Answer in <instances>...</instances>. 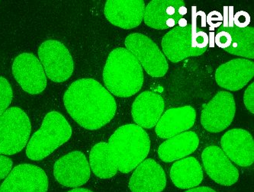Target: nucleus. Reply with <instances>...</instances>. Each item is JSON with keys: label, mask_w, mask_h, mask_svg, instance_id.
<instances>
[{"label": "nucleus", "mask_w": 254, "mask_h": 192, "mask_svg": "<svg viewBox=\"0 0 254 192\" xmlns=\"http://www.w3.org/2000/svg\"><path fill=\"white\" fill-rule=\"evenodd\" d=\"M145 4L143 0H109L105 5V16L113 25L132 29L141 23Z\"/></svg>", "instance_id": "nucleus-15"}, {"label": "nucleus", "mask_w": 254, "mask_h": 192, "mask_svg": "<svg viewBox=\"0 0 254 192\" xmlns=\"http://www.w3.org/2000/svg\"><path fill=\"white\" fill-rule=\"evenodd\" d=\"M12 89L6 79L0 76V116L8 109L12 100Z\"/></svg>", "instance_id": "nucleus-25"}, {"label": "nucleus", "mask_w": 254, "mask_h": 192, "mask_svg": "<svg viewBox=\"0 0 254 192\" xmlns=\"http://www.w3.org/2000/svg\"><path fill=\"white\" fill-rule=\"evenodd\" d=\"M71 135L72 128L64 117L58 112H49L41 128L30 139L27 156L35 161L42 160L67 142Z\"/></svg>", "instance_id": "nucleus-4"}, {"label": "nucleus", "mask_w": 254, "mask_h": 192, "mask_svg": "<svg viewBox=\"0 0 254 192\" xmlns=\"http://www.w3.org/2000/svg\"><path fill=\"white\" fill-rule=\"evenodd\" d=\"M198 143L199 139L195 132H184L162 143L158 149V155L163 161L171 163L194 153Z\"/></svg>", "instance_id": "nucleus-21"}, {"label": "nucleus", "mask_w": 254, "mask_h": 192, "mask_svg": "<svg viewBox=\"0 0 254 192\" xmlns=\"http://www.w3.org/2000/svg\"><path fill=\"white\" fill-rule=\"evenodd\" d=\"M66 111L87 130H98L116 115L117 105L110 92L93 79H80L69 85L64 95Z\"/></svg>", "instance_id": "nucleus-1"}, {"label": "nucleus", "mask_w": 254, "mask_h": 192, "mask_svg": "<svg viewBox=\"0 0 254 192\" xmlns=\"http://www.w3.org/2000/svg\"><path fill=\"white\" fill-rule=\"evenodd\" d=\"M67 192H93L92 191L86 189H74Z\"/></svg>", "instance_id": "nucleus-31"}, {"label": "nucleus", "mask_w": 254, "mask_h": 192, "mask_svg": "<svg viewBox=\"0 0 254 192\" xmlns=\"http://www.w3.org/2000/svg\"><path fill=\"white\" fill-rule=\"evenodd\" d=\"M187 8L183 0H153L144 9V22L150 28L166 30L188 26L184 15Z\"/></svg>", "instance_id": "nucleus-8"}, {"label": "nucleus", "mask_w": 254, "mask_h": 192, "mask_svg": "<svg viewBox=\"0 0 254 192\" xmlns=\"http://www.w3.org/2000/svg\"><path fill=\"white\" fill-rule=\"evenodd\" d=\"M113 163L121 173H130L144 161L150 151L147 132L135 125L118 128L108 143Z\"/></svg>", "instance_id": "nucleus-3"}, {"label": "nucleus", "mask_w": 254, "mask_h": 192, "mask_svg": "<svg viewBox=\"0 0 254 192\" xmlns=\"http://www.w3.org/2000/svg\"><path fill=\"white\" fill-rule=\"evenodd\" d=\"M166 185L164 169L154 159H147L136 168L129 182V189L132 192H161Z\"/></svg>", "instance_id": "nucleus-17"}, {"label": "nucleus", "mask_w": 254, "mask_h": 192, "mask_svg": "<svg viewBox=\"0 0 254 192\" xmlns=\"http://www.w3.org/2000/svg\"><path fill=\"white\" fill-rule=\"evenodd\" d=\"M170 178L179 189H190L202 182V168L195 158H186L172 166Z\"/></svg>", "instance_id": "nucleus-22"}, {"label": "nucleus", "mask_w": 254, "mask_h": 192, "mask_svg": "<svg viewBox=\"0 0 254 192\" xmlns=\"http://www.w3.org/2000/svg\"><path fill=\"white\" fill-rule=\"evenodd\" d=\"M39 61L45 75L55 82L67 80L74 70L73 58L67 48L60 41L48 40L38 48Z\"/></svg>", "instance_id": "nucleus-6"}, {"label": "nucleus", "mask_w": 254, "mask_h": 192, "mask_svg": "<svg viewBox=\"0 0 254 192\" xmlns=\"http://www.w3.org/2000/svg\"><path fill=\"white\" fill-rule=\"evenodd\" d=\"M251 16L248 12L245 11H240L237 12L235 16L233 18V21L237 25V28H245L248 27V25L251 23Z\"/></svg>", "instance_id": "nucleus-28"}, {"label": "nucleus", "mask_w": 254, "mask_h": 192, "mask_svg": "<svg viewBox=\"0 0 254 192\" xmlns=\"http://www.w3.org/2000/svg\"><path fill=\"white\" fill-rule=\"evenodd\" d=\"M12 73L22 89L31 95L41 93L46 88L43 66L33 54L23 53L17 56L12 64Z\"/></svg>", "instance_id": "nucleus-10"}, {"label": "nucleus", "mask_w": 254, "mask_h": 192, "mask_svg": "<svg viewBox=\"0 0 254 192\" xmlns=\"http://www.w3.org/2000/svg\"><path fill=\"white\" fill-rule=\"evenodd\" d=\"M32 131L29 118L22 109L12 107L0 116V154L22 151Z\"/></svg>", "instance_id": "nucleus-5"}, {"label": "nucleus", "mask_w": 254, "mask_h": 192, "mask_svg": "<svg viewBox=\"0 0 254 192\" xmlns=\"http://www.w3.org/2000/svg\"><path fill=\"white\" fill-rule=\"evenodd\" d=\"M196 28L192 27H176L164 35L162 48L170 61L178 63L190 57L203 55L207 48L199 49L195 42Z\"/></svg>", "instance_id": "nucleus-12"}, {"label": "nucleus", "mask_w": 254, "mask_h": 192, "mask_svg": "<svg viewBox=\"0 0 254 192\" xmlns=\"http://www.w3.org/2000/svg\"><path fill=\"white\" fill-rule=\"evenodd\" d=\"M89 163L93 173L100 179H110L118 172L111 157L108 143L105 142L97 143L91 149Z\"/></svg>", "instance_id": "nucleus-23"}, {"label": "nucleus", "mask_w": 254, "mask_h": 192, "mask_svg": "<svg viewBox=\"0 0 254 192\" xmlns=\"http://www.w3.org/2000/svg\"><path fill=\"white\" fill-rule=\"evenodd\" d=\"M254 64L249 60L235 59L217 69L215 79L221 87L231 91L243 89L253 79Z\"/></svg>", "instance_id": "nucleus-18"}, {"label": "nucleus", "mask_w": 254, "mask_h": 192, "mask_svg": "<svg viewBox=\"0 0 254 192\" xmlns=\"http://www.w3.org/2000/svg\"><path fill=\"white\" fill-rule=\"evenodd\" d=\"M245 106L247 109L251 113H254V83L252 82L249 87L245 91V96H244Z\"/></svg>", "instance_id": "nucleus-29"}, {"label": "nucleus", "mask_w": 254, "mask_h": 192, "mask_svg": "<svg viewBox=\"0 0 254 192\" xmlns=\"http://www.w3.org/2000/svg\"><path fill=\"white\" fill-rule=\"evenodd\" d=\"M126 47L152 77H163L166 75L168 63L151 39L142 34L133 33L126 38Z\"/></svg>", "instance_id": "nucleus-7"}, {"label": "nucleus", "mask_w": 254, "mask_h": 192, "mask_svg": "<svg viewBox=\"0 0 254 192\" xmlns=\"http://www.w3.org/2000/svg\"><path fill=\"white\" fill-rule=\"evenodd\" d=\"M54 174L62 186L80 187L90 178V166L82 152L73 151L60 158L55 163Z\"/></svg>", "instance_id": "nucleus-13"}, {"label": "nucleus", "mask_w": 254, "mask_h": 192, "mask_svg": "<svg viewBox=\"0 0 254 192\" xmlns=\"http://www.w3.org/2000/svg\"><path fill=\"white\" fill-rule=\"evenodd\" d=\"M48 189L46 173L31 164L15 166L0 186V192H47Z\"/></svg>", "instance_id": "nucleus-11"}, {"label": "nucleus", "mask_w": 254, "mask_h": 192, "mask_svg": "<svg viewBox=\"0 0 254 192\" xmlns=\"http://www.w3.org/2000/svg\"><path fill=\"white\" fill-rule=\"evenodd\" d=\"M222 150L230 159L241 166H249L254 161V141L251 133L243 129H232L223 135Z\"/></svg>", "instance_id": "nucleus-16"}, {"label": "nucleus", "mask_w": 254, "mask_h": 192, "mask_svg": "<svg viewBox=\"0 0 254 192\" xmlns=\"http://www.w3.org/2000/svg\"><path fill=\"white\" fill-rule=\"evenodd\" d=\"M215 42L217 46L219 47L220 48L226 49L229 48L231 44V35L226 31H219L215 35Z\"/></svg>", "instance_id": "nucleus-27"}, {"label": "nucleus", "mask_w": 254, "mask_h": 192, "mask_svg": "<svg viewBox=\"0 0 254 192\" xmlns=\"http://www.w3.org/2000/svg\"><path fill=\"white\" fill-rule=\"evenodd\" d=\"M196 112L191 106L168 109L160 118L155 131L160 138H171L189 130L194 125Z\"/></svg>", "instance_id": "nucleus-19"}, {"label": "nucleus", "mask_w": 254, "mask_h": 192, "mask_svg": "<svg viewBox=\"0 0 254 192\" xmlns=\"http://www.w3.org/2000/svg\"><path fill=\"white\" fill-rule=\"evenodd\" d=\"M201 123L211 133H219L232 123L235 115V101L232 94L221 91L208 103L202 105Z\"/></svg>", "instance_id": "nucleus-9"}, {"label": "nucleus", "mask_w": 254, "mask_h": 192, "mask_svg": "<svg viewBox=\"0 0 254 192\" xmlns=\"http://www.w3.org/2000/svg\"><path fill=\"white\" fill-rule=\"evenodd\" d=\"M201 159L205 172L215 183L231 186L238 182L239 172L221 148L208 146L204 149Z\"/></svg>", "instance_id": "nucleus-14"}, {"label": "nucleus", "mask_w": 254, "mask_h": 192, "mask_svg": "<svg viewBox=\"0 0 254 192\" xmlns=\"http://www.w3.org/2000/svg\"><path fill=\"white\" fill-rule=\"evenodd\" d=\"M103 80L111 93L118 97H130L141 89L144 73L135 57L126 48H119L109 54Z\"/></svg>", "instance_id": "nucleus-2"}, {"label": "nucleus", "mask_w": 254, "mask_h": 192, "mask_svg": "<svg viewBox=\"0 0 254 192\" xmlns=\"http://www.w3.org/2000/svg\"><path fill=\"white\" fill-rule=\"evenodd\" d=\"M186 192H216L212 189H210L208 187H198L195 189H190Z\"/></svg>", "instance_id": "nucleus-30"}, {"label": "nucleus", "mask_w": 254, "mask_h": 192, "mask_svg": "<svg viewBox=\"0 0 254 192\" xmlns=\"http://www.w3.org/2000/svg\"><path fill=\"white\" fill-rule=\"evenodd\" d=\"M12 159L0 154V181L8 176L12 169Z\"/></svg>", "instance_id": "nucleus-26"}, {"label": "nucleus", "mask_w": 254, "mask_h": 192, "mask_svg": "<svg viewBox=\"0 0 254 192\" xmlns=\"http://www.w3.org/2000/svg\"><path fill=\"white\" fill-rule=\"evenodd\" d=\"M164 110V101L161 95L144 92L134 100L131 113L137 126L149 129L156 126Z\"/></svg>", "instance_id": "nucleus-20"}, {"label": "nucleus", "mask_w": 254, "mask_h": 192, "mask_svg": "<svg viewBox=\"0 0 254 192\" xmlns=\"http://www.w3.org/2000/svg\"><path fill=\"white\" fill-rule=\"evenodd\" d=\"M226 31L231 35V44L225 51L231 55L254 59V29L253 27L245 28H228Z\"/></svg>", "instance_id": "nucleus-24"}]
</instances>
